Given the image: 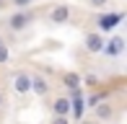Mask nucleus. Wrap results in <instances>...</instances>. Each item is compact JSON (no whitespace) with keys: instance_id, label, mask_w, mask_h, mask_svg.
Segmentation results:
<instances>
[{"instance_id":"3","label":"nucleus","mask_w":127,"mask_h":124,"mask_svg":"<svg viewBox=\"0 0 127 124\" xmlns=\"http://www.w3.org/2000/svg\"><path fill=\"white\" fill-rule=\"evenodd\" d=\"M83 41H86V52H91V54H101L106 36H104V34H99V31H88Z\"/></svg>"},{"instance_id":"2","label":"nucleus","mask_w":127,"mask_h":124,"mask_svg":"<svg viewBox=\"0 0 127 124\" xmlns=\"http://www.w3.org/2000/svg\"><path fill=\"white\" fill-rule=\"evenodd\" d=\"M122 18H125L122 13H104V16H99V21H96V31H99V34L112 31L114 26L122 23Z\"/></svg>"},{"instance_id":"15","label":"nucleus","mask_w":127,"mask_h":124,"mask_svg":"<svg viewBox=\"0 0 127 124\" xmlns=\"http://www.w3.org/2000/svg\"><path fill=\"white\" fill-rule=\"evenodd\" d=\"M78 124H99V122H94V119H80Z\"/></svg>"},{"instance_id":"5","label":"nucleus","mask_w":127,"mask_h":124,"mask_svg":"<svg viewBox=\"0 0 127 124\" xmlns=\"http://www.w3.org/2000/svg\"><path fill=\"white\" fill-rule=\"evenodd\" d=\"M13 91L18 93V96H26V93H31V75L24 70H18L13 75Z\"/></svg>"},{"instance_id":"16","label":"nucleus","mask_w":127,"mask_h":124,"mask_svg":"<svg viewBox=\"0 0 127 124\" xmlns=\"http://www.w3.org/2000/svg\"><path fill=\"white\" fill-rule=\"evenodd\" d=\"M3 103H5V93L0 91V109H3Z\"/></svg>"},{"instance_id":"10","label":"nucleus","mask_w":127,"mask_h":124,"mask_svg":"<svg viewBox=\"0 0 127 124\" xmlns=\"http://www.w3.org/2000/svg\"><path fill=\"white\" fill-rule=\"evenodd\" d=\"M80 72H65L62 75V85L70 88V91H80V85H83V80H80Z\"/></svg>"},{"instance_id":"1","label":"nucleus","mask_w":127,"mask_h":124,"mask_svg":"<svg viewBox=\"0 0 127 124\" xmlns=\"http://www.w3.org/2000/svg\"><path fill=\"white\" fill-rule=\"evenodd\" d=\"M29 26H31V13H29V10H16V13L8 18V29L13 34L24 31V29H29Z\"/></svg>"},{"instance_id":"4","label":"nucleus","mask_w":127,"mask_h":124,"mask_svg":"<svg viewBox=\"0 0 127 124\" xmlns=\"http://www.w3.org/2000/svg\"><path fill=\"white\" fill-rule=\"evenodd\" d=\"M49 23H55V26H62V23H67L70 21V5H65V3H60V5H55V8L49 10Z\"/></svg>"},{"instance_id":"6","label":"nucleus","mask_w":127,"mask_h":124,"mask_svg":"<svg viewBox=\"0 0 127 124\" xmlns=\"http://www.w3.org/2000/svg\"><path fill=\"white\" fill-rule=\"evenodd\" d=\"M52 116H70V96H57L49 103Z\"/></svg>"},{"instance_id":"12","label":"nucleus","mask_w":127,"mask_h":124,"mask_svg":"<svg viewBox=\"0 0 127 124\" xmlns=\"http://www.w3.org/2000/svg\"><path fill=\"white\" fill-rule=\"evenodd\" d=\"M8 57H10L8 47H5V44H0V65H5V62H8Z\"/></svg>"},{"instance_id":"9","label":"nucleus","mask_w":127,"mask_h":124,"mask_svg":"<svg viewBox=\"0 0 127 124\" xmlns=\"http://www.w3.org/2000/svg\"><path fill=\"white\" fill-rule=\"evenodd\" d=\"M31 93L39 96V98H44V96L49 93V83H47V78H42V75H31Z\"/></svg>"},{"instance_id":"17","label":"nucleus","mask_w":127,"mask_h":124,"mask_svg":"<svg viewBox=\"0 0 127 124\" xmlns=\"http://www.w3.org/2000/svg\"><path fill=\"white\" fill-rule=\"evenodd\" d=\"M5 5H8V0H0V10H3V8H5Z\"/></svg>"},{"instance_id":"18","label":"nucleus","mask_w":127,"mask_h":124,"mask_svg":"<svg viewBox=\"0 0 127 124\" xmlns=\"http://www.w3.org/2000/svg\"><path fill=\"white\" fill-rule=\"evenodd\" d=\"M0 44H3V39H0Z\"/></svg>"},{"instance_id":"8","label":"nucleus","mask_w":127,"mask_h":124,"mask_svg":"<svg viewBox=\"0 0 127 124\" xmlns=\"http://www.w3.org/2000/svg\"><path fill=\"white\" fill-rule=\"evenodd\" d=\"M114 119V103H96L94 106V122H112Z\"/></svg>"},{"instance_id":"14","label":"nucleus","mask_w":127,"mask_h":124,"mask_svg":"<svg viewBox=\"0 0 127 124\" xmlns=\"http://www.w3.org/2000/svg\"><path fill=\"white\" fill-rule=\"evenodd\" d=\"M49 124H70V116H52Z\"/></svg>"},{"instance_id":"7","label":"nucleus","mask_w":127,"mask_h":124,"mask_svg":"<svg viewBox=\"0 0 127 124\" xmlns=\"http://www.w3.org/2000/svg\"><path fill=\"white\" fill-rule=\"evenodd\" d=\"M122 52H125V39L122 36H112L109 41H104L101 54H106V57H119Z\"/></svg>"},{"instance_id":"11","label":"nucleus","mask_w":127,"mask_h":124,"mask_svg":"<svg viewBox=\"0 0 127 124\" xmlns=\"http://www.w3.org/2000/svg\"><path fill=\"white\" fill-rule=\"evenodd\" d=\"M8 3H10V5H13V8H18V10H26V8H29V5H31V3H34V0H8Z\"/></svg>"},{"instance_id":"13","label":"nucleus","mask_w":127,"mask_h":124,"mask_svg":"<svg viewBox=\"0 0 127 124\" xmlns=\"http://www.w3.org/2000/svg\"><path fill=\"white\" fill-rule=\"evenodd\" d=\"M88 5H91V8H106L109 0H88Z\"/></svg>"}]
</instances>
